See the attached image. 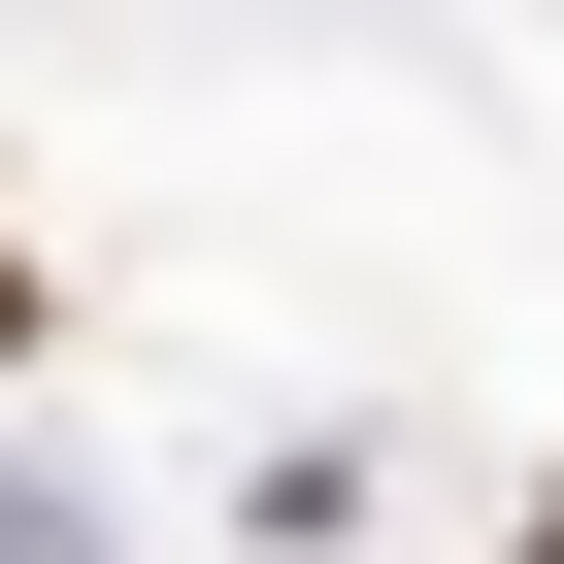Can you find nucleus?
I'll list each match as a JSON object with an SVG mask.
<instances>
[{"label":"nucleus","instance_id":"nucleus-1","mask_svg":"<svg viewBox=\"0 0 564 564\" xmlns=\"http://www.w3.org/2000/svg\"><path fill=\"white\" fill-rule=\"evenodd\" d=\"M498 564H564V465H531V531H498Z\"/></svg>","mask_w":564,"mask_h":564},{"label":"nucleus","instance_id":"nucleus-2","mask_svg":"<svg viewBox=\"0 0 564 564\" xmlns=\"http://www.w3.org/2000/svg\"><path fill=\"white\" fill-rule=\"evenodd\" d=\"M0 366H34V265H0Z\"/></svg>","mask_w":564,"mask_h":564}]
</instances>
